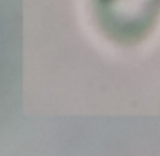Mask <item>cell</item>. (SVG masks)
<instances>
[{"label":"cell","instance_id":"1","mask_svg":"<svg viewBox=\"0 0 160 156\" xmlns=\"http://www.w3.org/2000/svg\"><path fill=\"white\" fill-rule=\"evenodd\" d=\"M100 30L117 43H138L156 25L160 0H91Z\"/></svg>","mask_w":160,"mask_h":156}]
</instances>
